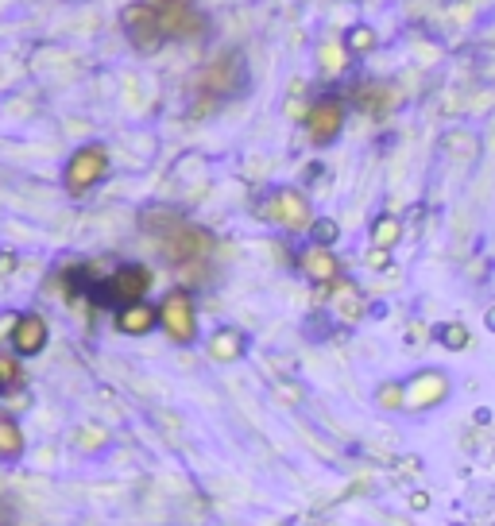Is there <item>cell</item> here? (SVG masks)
<instances>
[{
  "label": "cell",
  "instance_id": "cell-1",
  "mask_svg": "<svg viewBox=\"0 0 495 526\" xmlns=\"http://www.w3.org/2000/svg\"><path fill=\"white\" fill-rule=\"evenodd\" d=\"M144 225L151 229V236L159 240L163 256L171 263H178V267L202 260V256H209V248H213L209 233H202L198 225H186L175 213H147Z\"/></svg>",
  "mask_w": 495,
  "mask_h": 526
},
{
  "label": "cell",
  "instance_id": "cell-2",
  "mask_svg": "<svg viewBox=\"0 0 495 526\" xmlns=\"http://www.w3.org/2000/svg\"><path fill=\"white\" fill-rule=\"evenodd\" d=\"M147 287H151V271L140 267V263H124L117 267L109 279H101V283H93L89 279L86 294L93 302H101V306H132V302H144Z\"/></svg>",
  "mask_w": 495,
  "mask_h": 526
},
{
  "label": "cell",
  "instance_id": "cell-3",
  "mask_svg": "<svg viewBox=\"0 0 495 526\" xmlns=\"http://www.w3.org/2000/svg\"><path fill=\"white\" fill-rule=\"evenodd\" d=\"M144 4L159 16L167 43L171 39H198L205 31V16L198 12L194 0H144Z\"/></svg>",
  "mask_w": 495,
  "mask_h": 526
},
{
  "label": "cell",
  "instance_id": "cell-4",
  "mask_svg": "<svg viewBox=\"0 0 495 526\" xmlns=\"http://www.w3.org/2000/svg\"><path fill=\"white\" fill-rule=\"evenodd\" d=\"M248 86V74H244V62L236 51L221 55L217 62H209L202 74H198V89H202L209 101H229L240 89Z\"/></svg>",
  "mask_w": 495,
  "mask_h": 526
},
{
  "label": "cell",
  "instance_id": "cell-5",
  "mask_svg": "<svg viewBox=\"0 0 495 526\" xmlns=\"http://www.w3.org/2000/svg\"><path fill=\"white\" fill-rule=\"evenodd\" d=\"M120 24H124V35H128V43L136 47V51H159L163 43H167V35H163V24H159V16L147 8L144 0L140 4H132V8H124V16H120Z\"/></svg>",
  "mask_w": 495,
  "mask_h": 526
},
{
  "label": "cell",
  "instance_id": "cell-6",
  "mask_svg": "<svg viewBox=\"0 0 495 526\" xmlns=\"http://www.w3.org/2000/svg\"><path fill=\"white\" fill-rule=\"evenodd\" d=\"M109 171V159H105V151L101 147H82V151H74V159L66 163V190L70 194H86L93 182H101Z\"/></svg>",
  "mask_w": 495,
  "mask_h": 526
},
{
  "label": "cell",
  "instance_id": "cell-7",
  "mask_svg": "<svg viewBox=\"0 0 495 526\" xmlns=\"http://www.w3.org/2000/svg\"><path fill=\"white\" fill-rule=\"evenodd\" d=\"M159 325L175 337V341H194V302L190 294H167L163 306H159Z\"/></svg>",
  "mask_w": 495,
  "mask_h": 526
},
{
  "label": "cell",
  "instance_id": "cell-8",
  "mask_svg": "<svg viewBox=\"0 0 495 526\" xmlns=\"http://www.w3.org/2000/svg\"><path fill=\"white\" fill-rule=\"evenodd\" d=\"M12 345L20 356H35V352H43L47 345V322L39 318V314H24V318H16L12 325Z\"/></svg>",
  "mask_w": 495,
  "mask_h": 526
},
{
  "label": "cell",
  "instance_id": "cell-9",
  "mask_svg": "<svg viewBox=\"0 0 495 526\" xmlns=\"http://www.w3.org/2000/svg\"><path fill=\"white\" fill-rule=\"evenodd\" d=\"M341 120H345V109L337 105V101H321L310 109V132H314V140H333L337 132H341Z\"/></svg>",
  "mask_w": 495,
  "mask_h": 526
},
{
  "label": "cell",
  "instance_id": "cell-10",
  "mask_svg": "<svg viewBox=\"0 0 495 526\" xmlns=\"http://www.w3.org/2000/svg\"><path fill=\"white\" fill-rule=\"evenodd\" d=\"M155 322H159V314H155L147 302H132V306H124V310L117 314V329L120 333H132V337L147 333Z\"/></svg>",
  "mask_w": 495,
  "mask_h": 526
},
{
  "label": "cell",
  "instance_id": "cell-11",
  "mask_svg": "<svg viewBox=\"0 0 495 526\" xmlns=\"http://www.w3.org/2000/svg\"><path fill=\"white\" fill-rule=\"evenodd\" d=\"M24 453V434L12 418H0V461H16Z\"/></svg>",
  "mask_w": 495,
  "mask_h": 526
},
{
  "label": "cell",
  "instance_id": "cell-12",
  "mask_svg": "<svg viewBox=\"0 0 495 526\" xmlns=\"http://www.w3.org/2000/svg\"><path fill=\"white\" fill-rule=\"evenodd\" d=\"M240 349H244V337H240L236 329H221V333L209 341V352H213L217 360H236Z\"/></svg>",
  "mask_w": 495,
  "mask_h": 526
},
{
  "label": "cell",
  "instance_id": "cell-13",
  "mask_svg": "<svg viewBox=\"0 0 495 526\" xmlns=\"http://www.w3.org/2000/svg\"><path fill=\"white\" fill-rule=\"evenodd\" d=\"M275 202H279V209H275V217H279V221H287V225H306V205H302L298 194L283 190Z\"/></svg>",
  "mask_w": 495,
  "mask_h": 526
},
{
  "label": "cell",
  "instance_id": "cell-14",
  "mask_svg": "<svg viewBox=\"0 0 495 526\" xmlns=\"http://www.w3.org/2000/svg\"><path fill=\"white\" fill-rule=\"evenodd\" d=\"M16 387H20V364H16V356L0 352V391H16Z\"/></svg>",
  "mask_w": 495,
  "mask_h": 526
},
{
  "label": "cell",
  "instance_id": "cell-15",
  "mask_svg": "<svg viewBox=\"0 0 495 526\" xmlns=\"http://www.w3.org/2000/svg\"><path fill=\"white\" fill-rule=\"evenodd\" d=\"M306 271L314 275V279H329L337 267H333V260L329 256H321V252H314V256H306Z\"/></svg>",
  "mask_w": 495,
  "mask_h": 526
},
{
  "label": "cell",
  "instance_id": "cell-16",
  "mask_svg": "<svg viewBox=\"0 0 495 526\" xmlns=\"http://www.w3.org/2000/svg\"><path fill=\"white\" fill-rule=\"evenodd\" d=\"M314 236H318L321 244H329V240L337 236V225H333V221H318V225H314Z\"/></svg>",
  "mask_w": 495,
  "mask_h": 526
}]
</instances>
